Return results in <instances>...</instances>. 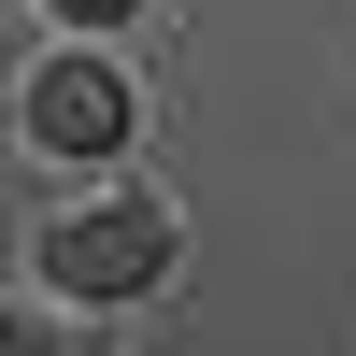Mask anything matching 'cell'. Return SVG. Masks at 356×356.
I'll use <instances>...</instances> for the list:
<instances>
[{
  "mask_svg": "<svg viewBox=\"0 0 356 356\" xmlns=\"http://www.w3.org/2000/svg\"><path fill=\"white\" fill-rule=\"evenodd\" d=\"M29 143H43V157H114V143H129V86H114L100 57H43V86H29Z\"/></svg>",
  "mask_w": 356,
  "mask_h": 356,
  "instance_id": "obj_2",
  "label": "cell"
},
{
  "mask_svg": "<svg viewBox=\"0 0 356 356\" xmlns=\"http://www.w3.org/2000/svg\"><path fill=\"white\" fill-rule=\"evenodd\" d=\"M43 15H86V29H100V15H143V0H43Z\"/></svg>",
  "mask_w": 356,
  "mask_h": 356,
  "instance_id": "obj_3",
  "label": "cell"
},
{
  "mask_svg": "<svg viewBox=\"0 0 356 356\" xmlns=\"http://www.w3.org/2000/svg\"><path fill=\"white\" fill-rule=\"evenodd\" d=\"M43 271L72 285V300H143V285L171 271V214H143V200H100V214H72L43 243Z\"/></svg>",
  "mask_w": 356,
  "mask_h": 356,
  "instance_id": "obj_1",
  "label": "cell"
},
{
  "mask_svg": "<svg viewBox=\"0 0 356 356\" xmlns=\"http://www.w3.org/2000/svg\"><path fill=\"white\" fill-rule=\"evenodd\" d=\"M0 356H43V342H29V328H15V314H0Z\"/></svg>",
  "mask_w": 356,
  "mask_h": 356,
  "instance_id": "obj_4",
  "label": "cell"
}]
</instances>
